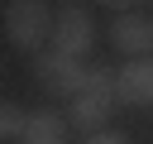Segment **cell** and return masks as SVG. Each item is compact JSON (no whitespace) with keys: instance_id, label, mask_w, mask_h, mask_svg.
Instances as JSON below:
<instances>
[{"instance_id":"6da1fadb","label":"cell","mask_w":153,"mask_h":144,"mask_svg":"<svg viewBox=\"0 0 153 144\" xmlns=\"http://www.w3.org/2000/svg\"><path fill=\"white\" fill-rule=\"evenodd\" d=\"M115 106H120V72H110L105 62H86V86L76 101H67V125L81 130L86 139L105 134Z\"/></svg>"},{"instance_id":"ba28073f","label":"cell","mask_w":153,"mask_h":144,"mask_svg":"<svg viewBox=\"0 0 153 144\" xmlns=\"http://www.w3.org/2000/svg\"><path fill=\"white\" fill-rule=\"evenodd\" d=\"M24 130H29V110L24 106H14V101H0V139H24Z\"/></svg>"},{"instance_id":"3957f363","label":"cell","mask_w":153,"mask_h":144,"mask_svg":"<svg viewBox=\"0 0 153 144\" xmlns=\"http://www.w3.org/2000/svg\"><path fill=\"white\" fill-rule=\"evenodd\" d=\"M29 67H33V82H38L48 96L76 101V96H81V86H86V62L62 58V53H53V48H43L38 58H29Z\"/></svg>"},{"instance_id":"277c9868","label":"cell","mask_w":153,"mask_h":144,"mask_svg":"<svg viewBox=\"0 0 153 144\" xmlns=\"http://www.w3.org/2000/svg\"><path fill=\"white\" fill-rule=\"evenodd\" d=\"M48 48L62 53V58L86 62V53L96 48V19H91L81 5H67V10L53 19V38H48Z\"/></svg>"},{"instance_id":"8992f818","label":"cell","mask_w":153,"mask_h":144,"mask_svg":"<svg viewBox=\"0 0 153 144\" xmlns=\"http://www.w3.org/2000/svg\"><path fill=\"white\" fill-rule=\"evenodd\" d=\"M120 106H153V58H129L120 67Z\"/></svg>"},{"instance_id":"9c48e42d","label":"cell","mask_w":153,"mask_h":144,"mask_svg":"<svg viewBox=\"0 0 153 144\" xmlns=\"http://www.w3.org/2000/svg\"><path fill=\"white\" fill-rule=\"evenodd\" d=\"M86 144H129V139H124V134H115V130H105V134H91Z\"/></svg>"},{"instance_id":"52a82bcc","label":"cell","mask_w":153,"mask_h":144,"mask_svg":"<svg viewBox=\"0 0 153 144\" xmlns=\"http://www.w3.org/2000/svg\"><path fill=\"white\" fill-rule=\"evenodd\" d=\"M67 134H72V125L62 110H33L19 144H67Z\"/></svg>"},{"instance_id":"7a4b0ae2","label":"cell","mask_w":153,"mask_h":144,"mask_svg":"<svg viewBox=\"0 0 153 144\" xmlns=\"http://www.w3.org/2000/svg\"><path fill=\"white\" fill-rule=\"evenodd\" d=\"M53 19L57 14L48 10V0H10L5 5V38L19 53L38 58L48 48V38H53Z\"/></svg>"},{"instance_id":"30bf717a","label":"cell","mask_w":153,"mask_h":144,"mask_svg":"<svg viewBox=\"0 0 153 144\" xmlns=\"http://www.w3.org/2000/svg\"><path fill=\"white\" fill-rule=\"evenodd\" d=\"M96 5H105V10H120V14H129L139 0H96Z\"/></svg>"},{"instance_id":"8fae6325","label":"cell","mask_w":153,"mask_h":144,"mask_svg":"<svg viewBox=\"0 0 153 144\" xmlns=\"http://www.w3.org/2000/svg\"><path fill=\"white\" fill-rule=\"evenodd\" d=\"M67 5H72V0H67Z\"/></svg>"},{"instance_id":"5b68a950","label":"cell","mask_w":153,"mask_h":144,"mask_svg":"<svg viewBox=\"0 0 153 144\" xmlns=\"http://www.w3.org/2000/svg\"><path fill=\"white\" fill-rule=\"evenodd\" d=\"M110 43H115V53H124V58H148V53H153V19L139 14V10L110 19Z\"/></svg>"}]
</instances>
